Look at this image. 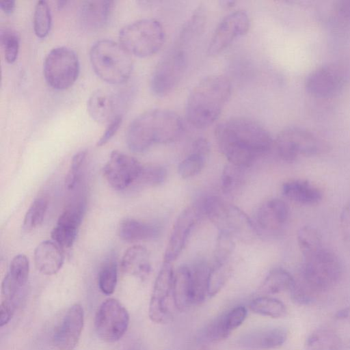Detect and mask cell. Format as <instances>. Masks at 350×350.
<instances>
[{
  "mask_svg": "<svg viewBox=\"0 0 350 350\" xmlns=\"http://www.w3.org/2000/svg\"><path fill=\"white\" fill-rule=\"evenodd\" d=\"M142 165L136 159L113 150L103 167L104 176L112 188L124 190L134 184Z\"/></svg>",
  "mask_w": 350,
  "mask_h": 350,
  "instance_id": "obj_15",
  "label": "cell"
},
{
  "mask_svg": "<svg viewBox=\"0 0 350 350\" xmlns=\"http://www.w3.org/2000/svg\"><path fill=\"white\" fill-rule=\"evenodd\" d=\"M29 273V262L23 254L15 256L6 274L14 282L21 287H25Z\"/></svg>",
  "mask_w": 350,
  "mask_h": 350,
  "instance_id": "obj_40",
  "label": "cell"
},
{
  "mask_svg": "<svg viewBox=\"0 0 350 350\" xmlns=\"http://www.w3.org/2000/svg\"><path fill=\"white\" fill-rule=\"evenodd\" d=\"M206 157L192 152L183 159L178 166V173L183 178H188L198 174L204 168Z\"/></svg>",
  "mask_w": 350,
  "mask_h": 350,
  "instance_id": "obj_44",
  "label": "cell"
},
{
  "mask_svg": "<svg viewBox=\"0 0 350 350\" xmlns=\"http://www.w3.org/2000/svg\"><path fill=\"white\" fill-rule=\"evenodd\" d=\"M48 208V201L44 198L33 200L27 209L23 223L25 231H31L38 227L43 221Z\"/></svg>",
  "mask_w": 350,
  "mask_h": 350,
  "instance_id": "obj_36",
  "label": "cell"
},
{
  "mask_svg": "<svg viewBox=\"0 0 350 350\" xmlns=\"http://www.w3.org/2000/svg\"><path fill=\"white\" fill-rule=\"evenodd\" d=\"M189 267L193 305L200 304L208 297L211 266L204 260L195 262Z\"/></svg>",
  "mask_w": 350,
  "mask_h": 350,
  "instance_id": "obj_28",
  "label": "cell"
},
{
  "mask_svg": "<svg viewBox=\"0 0 350 350\" xmlns=\"http://www.w3.org/2000/svg\"><path fill=\"white\" fill-rule=\"evenodd\" d=\"M342 272V267L338 257L323 247L304 257L298 278L319 295L336 284Z\"/></svg>",
  "mask_w": 350,
  "mask_h": 350,
  "instance_id": "obj_7",
  "label": "cell"
},
{
  "mask_svg": "<svg viewBox=\"0 0 350 350\" xmlns=\"http://www.w3.org/2000/svg\"><path fill=\"white\" fill-rule=\"evenodd\" d=\"M1 42L4 57L9 64L17 59L19 51V36L13 29L5 28L1 31Z\"/></svg>",
  "mask_w": 350,
  "mask_h": 350,
  "instance_id": "obj_42",
  "label": "cell"
},
{
  "mask_svg": "<svg viewBox=\"0 0 350 350\" xmlns=\"http://www.w3.org/2000/svg\"><path fill=\"white\" fill-rule=\"evenodd\" d=\"M82 306L75 304L70 307L53 335V343L59 350H73L80 338L83 327Z\"/></svg>",
  "mask_w": 350,
  "mask_h": 350,
  "instance_id": "obj_19",
  "label": "cell"
},
{
  "mask_svg": "<svg viewBox=\"0 0 350 350\" xmlns=\"http://www.w3.org/2000/svg\"><path fill=\"white\" fill-rule=\"evenodd\" d=\"M120 266L122 271L126 273L142 279L146 278L151 269L148 250L139 245L129 247L122 258Z\"/></svg>",
  "mask_w": 350,
  "mask_h": 350,
  "instance_id": "obj_25",
  "label": "cell"
},
{
  "mask_svg": "<svg viewBox=\"0 0 350 350\" xmlns=\"http://www.w3.org/2000/svg\"><path fill=\"white\" fill-rule=\"evenodd\" d=\"M347 81L343 68L337 64H327L311 71L306 78L305 88L312 96L329 98L339 93Z\"/></svg>",
  "mask_w": 350,
  "mask_h": 350,
  "instance_id": "obj_13",
  "label": "cell"
},
{
  "mask_svg": "<svg viewBox=\"0 0 350 350\" xmlns=\"http://www.w3.org/2000/svg\"><path fill=\"white\" fill-rule=\"evenodd\" d=\"M191 44L178 38L160 59L150 79V89L155 96H167L180 82L187 68V49Z\"/></svg>",
  "mask_w": 350,
  "mask_h": 350,
  "instance_id": "obj_8",
  "label": "cell"
},
{
  "mask_svg": "<svg viewBox=\"0 0 350 350\" xmlns=\"http://www.w3.org/2000/svg\"><path fill=\"white\" fill-rule=\"evenodd\" d=\"M159 233L157 226L131 218L122 220L118 227L120 238L127 242L150 240L157 237Z\"/></svg>",
  "mask_w": 350,
  "mask_h": 350,
  "instance_id": "obj_26",
  "label": "cell"
},
{
  "mask_svg": "<svg viewBox=\"0 0 350 350\" xmlns=\"http://www.w3.org/2000/svg\"><path fill=\"white\" fill-rule=\"evenodd\" d=\"M234 238L229 233L219 231L214 252L213 263H226L230 262L235 247Z\"/></svg>",
  "mask_w": 350,
  "mask_h": 350,
  "instance_id": "obj_41",
  "label": "cell"
},
{
  "mask_svg": "<svg viewBox=\"0 0 350 350\" xmlns=\"http://www.w3.org/2000/svg\"><path fill=\"white\" fill-rule=\"evenodd\" d=\"M119 97L107 89H97L90 96L87 108L91 118L99 123H108L119 114Z\"/></svg>",
  "mask_w": 350,
  "mask_h": 350,
  "instance_id": "obj_20",
  "label": "cell"
},
{
  "mask_svg": "<svg viewBox=\"0 0 350 350\" xmlns=\"http://www.w3.org/2000/svg\"><path fill=\"white\" fill-rule=\"evenodd\" d=\"M118 280V267L114 260H110L102 265L98 275V284L100 291L107 295H111L116 288Z\"/></svg>",
  "mask_w": 350,
  "mask_h": 350,
  "instance_id": "obj_39",
  "label": "cell"
},
{
  "mask_svg": "<svg viewBox=\"0 0 350 350\" xmlns=\"http://www.w3.org/2000/svg\"><path fill=\"white\" fill-rule=\"evenodd\" d=\"M86 208L84 199L71 202L60 214L51 236L62 248H69L75 243Z\"/></svg>",
  "mask_w": 350,
  "mask_h": 350,
  "instance_id": "obj_17",
  "label": "cell"
},
{
  "mask_svg": "<svg viewBox=\"0 0 350 350\" xmlns=\"http://www.w3.org/2000/svg\"><path fill=\"white\" fill-rule=\"evenodd\" d=\"M203 216L219 231L230 234L234 239L251 243L258 235L253 221L239 207L215 196H208L198 202Z\"/></svg>",
  "mask_w": 350,
  "mask_h": 350,
  "instance_id": "obj_4",
  "label": "cell"
},
{
  "mask_svg": "<svg viewBox=\"0 0 350 350\" xmlns=\"http://www.w3.org/2000/svg\"><path fill=\"white\" fill-rule=\"evenodd\" d=\"M224 315L228 327L232 332L243 323L247 316V310L244 306H237Z\"/></svg>",
  "mask_w": 350,
  "mask_h": 350,
  "instance_id": "obj_47",
  "label": "cell"
},
{
  "mask_svg": "<svg viewBox=\"0 0 350 350\" xmlns=\"http://www.w3.org/2000/svg\"><path fill=\"white\" fill-rule=\"evenodd\" d=\"M332 330L340 346L350 349V307L337 312L334 317Z\"/></svg>",
  "mask_w": 350,
  "mask_h": 350,
  "instance_id": "obj_38",
  "label": "cell"
},
{
  "mask_svg": "<svg viewBox=\"0 0 350 350\" xmlns=\"http://www.w3.org/2000/svg\"><path fill=\"white\" fill-rule=\"evenodd\" d=\"M33 21L36 35L40 38H45L51 26V10L46 1L42 0L36 2Z\"/></svg>",
  "mask_w": 350,
  "mask_h": 350,
  "instance_id": "obj_37",
  "label": "cell"
},
{
  "mask_svg": "<svg viewBox=\"0 0 350 350\" xmlns=\"http://www.w3.org/2000/svg\"><path fill=\"white\" fill-rule=\"evenodd\" d=\"M174 272L172 263L163 262L155 280L148 309L150 319L157 323H166L173 317Z\"/></svg>",
  "mask_w": 350,
  "mask_h": 350,
  "instance_id": "obj_11",
  "label": "cell"
},
{
  "mask_svg": "<svg viewBox=\"0 0 350 350\" xmlns=\"http://www.w3.org/2000/svg\"><path fill=\"white\" fill-rule=\"evenodd\" d=\"M230 333L231 331L228 327L224 314L206 327L202 332V338L206 342H215L226 339Z\"/></svg>",
  "mask_w": 350,
  "mask_h": 350,
  "instance_id": "obj_43",
  "label": "cell"
},
{
  "mask_svg": "<svg viewBox=\"0 0 350 350\" xmlns=\"http://www.w3.org/2000/svg\"><path fill=\"white\" fill-rule=\"evenodd\" d=\"M0 7L5 13L11 14L15 9V1L13 0L1 1Z\"/></svg>",
  "mask_w": 350,
  "mask_h": 350,
  "instance_id": "obj_52",
  "label": "cell"
},
{
  "mask_svg": "<svg viewBox=\"0 0 350 350\" xmlns=\"http://www.w3.org/2000/svg\"><path fill=\"white\" fill-rule=\"evenodd\" d=\"M203 216L199 204L185 208L178 216L164 254V261L172 263L183 250L196 224Z\"/></svg>",
  "mask_w": 350,
  "mask_h": 350,
  "instance_id": "obj_16",
  "label": "cell"
},
{
  "mask_svg": "<svg viewBox=\"0 0 350 350\" xmlns=\"http://www.w3.org/2000/svg\"><path fill=\"white\" fill-rule=\"evenodd\" d=\"M282 193L287 199L304 205L319 203L323 197L321 191L305 180L295 179L285 182Z\"/></svg>",
  "mask_w": 350,
  "mask_h": 350,
  "instance_id": "obj_24",
  "label": "cell"
},
{
  "mask_svg": "<svg viewBox=\"0 0 350 350\" xmlns=\"http://www.w3.org/2000/svg\"><path fill=\"white\" fill-rule=\"evenodd\" d=\"M131 55L120 42L108 39L96 41L90 51L95 73L111 84H120L129 79L133 70Z\"/></svg>",
  "mask_w": 350,
  "mask_h": 350,
  "instance_id": "obj_5",
  "label": "cell"
},
{
  "mask_svg": "<svg viewBox=\"0 0 350 350\" xmlns=\"http://www.w3.org/2000/svg\"><path fill=\"white\" fill-rule=\"evenodd\" d=\"M250 25V18L245 11L228 14L215 28L208 44V54L214 56L224 51L235 39L245 35Z\"/></svg>",
  "mask_w": 350,
  "mask_h": 350,
  "instance_id": "obj_14",
  "label": "cell"
},
{
  "mask_svg": "<svg viewBox=\"0 0 350 350\" xmlns=\"http://www.w3.org/2000/svg\"><path fill=\"white\" fill-rule=\"evenodd\" d=\"M183 131V124L175 112L164 109H153L136 117L129 124L126 141L129 148L142 152L154 144H168L176 141Z\"/></svg>",
  "mask_w": 350,
  "mask_h": 350,
  "instance_id": "obj_2",
  "label": "cell"
},
{
  "mask_svg": "<svg viewBox=\"0 0 350 350\" xmlns=\"http://www.w3.org/2000/svg\"><path fill=\"white\" fill-rule=\"evenodd\" d=\"M273 146L279 157L287 162L317 154L321 150V142L313 133L295 126L282 130L273 140Z\"/></svg>",
  "mask_w": 350,
  "mask_h": 350,
  "instance_id": "obj_10",
  "label": "cell"
},
{
  "mask_svg": "<svg viewBox=\"0 0 350 350\" xmlns=\"http://www.w3.org/2000/svg\"><path fill=\"white\" fill-rule=\"evenodd\" d=\"M215 135L219 150L229 163L246 169L273 146L269 131L255 120L244 117L220 122Z\"/></svg>",
  "mask_w": 350,
  "mask_h": 350,
  "instance_id": "obj_1",
  "label": "cell"
},
{
  "mask_svg": "<svg viewBox=\"0 0 350 350\" xmlns=\"http://www.w3.org/2000/svg\"><path fill=\"white\" fill-rule=\"evenodd\" d=\"M122 122V115L119 114L107 123L104 133L98 140L96 145L102 146L107 144L116 133Z\"/></svg>",
  "mask_w": 350,
  "mask_h": 350,
  "instance_id": "obj_48",
  "label": "cell"
},
{
  "mask_svg": "<svg viewBox=\"0 0 350 350\" xmlns=\"http://www.w3.org/2000/svg\"><path fill=\"white\" fill-rule=\"evenodd\" d=\"M232 272L230 262L226 263H213L211 266L208 280V297L217 295L226 284Z\"/></svg>",
  "mask_w": 350,
  "mask_h": 350,
  "instance_id": "obj_35",
  "label": "cell"
},
{
  "mask_svg": "<svg viewBox=\"0 0 350 350\" xmlns=\"http://www.w3.org/2000/svg\"><path fill=\"white\" fill-rule=\"evenodd\" d=\"M340 227L343 238L350 241V203L346 204L341 211Z\"/></svg>",
  "mask_w": 350,
  "mask_h": 350,
  "instance_id": "obj_49",
  "label": "cell"
},
{
  "mask_svg": "<svg viewBox=\"0 0 350 350\" xmlns=\"http://www.w3.org/2000/svg\"><path fill=\"white\" fill-rule=\"evenodd\" d=\"M289 292L292 301L298 305L310 304L316 300L319 295L299 278H295Z\"/></svg>",
  "mask_w": 350,
  "mask_h": 350,
  "instance_id": "obj_45",
  "label": "cell"
},
{
  "mask_svg": "<svg viewBox=\"0 0 350 350\" xmlns=\"http://www.w3.org/2000/svg\"><path fill=\"white\" fill-rule=\"evenodd\" d=\"M334 10L338 16L343 19H350V0L336 1Z\"/></svg>",
  "mask_w": 350,
  "mask_h": 350,
  "instance_id": "obj_51",
  "label": "cell"
},
{
  "mask_svg": "<svg viewBox=\"0 0 350 350\" xmlns=\"http://www.w3.org/2000/svg\"><path fill=\"white\" fill-rule=\"evenodd\" d=\"M86 156V150H81L73 156L70 168L65 178V186L68 189H72L75 187Z\"/></svg>",
  "mask_w": 350,
  "mask_h": 350,
  "instance_id": "obj_46",
  "label": "cell"
},
{
  "mask_svg": "<svg viewBox=\"0 0 350 350\" xmlns=\"http://www.w3.org/2000/svg\"><path fill=\"white\" fill-rule=\"evenodd\" d=\"M162 25L154 18H143L123 27L119 32V41L131 54L146 57L157 53L165 42Z\"/></svg>",
  "mask_w": 350,
  "mask_h": 350,
  "instance_id": "obj_6",
  "label": "cell"
},
{
  "mask_svg": "<svg viewBox=\"0 0 350 350\" xmlns=\"http://www.w3.org/2000/svg\"><path fill=\"white\" fill-rule=\"evenodd\" d=\"M289 217L287 204L279 198L263 202L257 209L253 222L258 234L274 235L282 230Z\"/></svg>",
  "mask_w": 350,
  "mask_h": 350,
  "instance_id": "obj_18",
  "label": "cell"
},
{
  "mask_svg": "<svg viewBox=\"0 0 350 350\" xmlns=\"http://www.w3.org/2000/svg\"><path fill=\"white\" fill-rule=\"evenodd\" d=\"M234 3H235V1H221V5L225 8H231L234 5Z\"/></svg>",
  "mask_w": 350,
  "mask_h": 350,
  "instance_id": "obj_53",
  "label": "cell"
},
{
  "mask_svg": "<svg viewBox=\"0 0 350 350\" xmlns=\"http://www.w3.org/2000/svg\"><path fill=\"white\" fill-rule=\"evenodd\" d=\"M192 152L207 157L210 152V144L208 140L202 137L197 138L192 144Z\"/></svg>",
  "mask_w": 350,
  "mask_h": 350,
  "instance_id": "obj_50",
  "label": "cell"
},
{
  "mask_svg": "<svg viewBox=\"0 0 350 350\" xmlns=\"http://www.w3.org/2000/svg\"><path fill=\"white\" fill-rule=\"evenodd\" d=\"M250 308L254 313L271 318L282 317L286 314V308L281 301L268 297L254 299L250 302Z\"/></svg>",
  "mask_w": 350,
  "mask_h": 350,
  "instance_id": "obj_34",
  "label": "cell"
},
{
  "mask_svg": "<svg viewBox=\"0 0 350 350\" xmlns=\"http://www.w3.org/2000/svg\"><path fill=\"white\" fill-rule=\"evenodd\" d=\"M114 1L91 0L83 1L78 12L82 27L94 31L103 27L107 23L113 8Z\"/></svg>",
  "mask_w": 350,
  "mask_h": 350,
  "instance_id": "obj_21",
  "label": "cell"
},
{
  "mask_svg": "<svg viewBox=\"0 0 350 350\" xmlns=\"http://www.w3.org/2000/svg\"><path fill=\"white\" fill-rule=\"evenodd\" d=\"M287 335L285 328L274 327L248 333L243 336L239 342L245 349H271L282 345L286 340Z\"/></svg>",
  "mask_w": 350,
  "mask_h": 350,
  "instance_id": "obj_22",
  "label": "cell"
},
{
  "mask_svg": "<svg viewBox=\"0 0 350 350\" xmlns=\"http://www.w3.org/2000/svg\"><path fill=\"white\" fill-rule=\"evenodd\" d=\"M340 342L332 329L318 328L306 338V350H338Z\"/></svg>",
  "mask_w": 350,
  "mask_h": 350,
  "instance_id": "obj_31",
  "label": "cell"
},
{
  "mask_svg": "<svg viewBox=\"0 0 350 350\" xmlns=\"http://www.w3.org/2000/svg\"><path fill=\"white\" fill-rule=\"evenodd\" d=\"M231 91V83L224 75L203 78L188 96L185 109L188 122L198 129L211 125L219 117Z\"/></svg>",
  "mask_w": 350,
  "mask_h": 350,
  "instance_id": "obj_3",
  "label": "cell"
},
{
  "mask_svg": "<svg viewBox=\"0 0 350 350\" xmlns=\"http://www.w3.org/2000/svg\"><path fill=\"white\" fill-rule=\"evenodd\" d=\"M34 263L42 274L52 275L62 268L64 255L62 248L53 241L46 240L40 243L34 250Z\"/></svg>",
  "mask_w": 350,
  "mask_h": 350,
  "instance_id": "obj_23",
  "label": "cell"
},
{
  "mask_svg": "<svg viewBox=\"0 0 350 350\" xmlns=\"http://www.w3.org/2000/svg\"><path fill=\"white\" fill-rule=\"evenodd\" d=\"M67 2V1H58L57 4L58 9L64 8L66 5Z\"/></svg>",
  "mask_w": 350,
  "mask_h": 350,
  "instance_id": "obj_54",
  "label": "cell"
},
{
  "mask_svg": "<svg viewBox=\"0 0 350 350\" xmlns=\"http://www.w3.org/2000/svg\"><path fill=\"white\" fill-rule=\"evenodd\" d=\"M80 64L77 53L66 46H57L46 55L43 64V74L52 88L62 90L72 86L77 79Z\"/></svg>",
  "mask_w": 350,
  "mask_h": 350,
  "instance_id": "obj_9",
  "label": "cell"
},
{
  "mask_svg": "<svg viewBox=\"0 0 350 350\" xmlns=\"http://www.w3.org/2000/svg\"><path fill=\"white\" fill-rule=\"evenodd\" d=\"M294 277L282 268H275L269 271L260 286V291L265 294H275L290 291Z\"/></svg>",
  "mask_w": 350,
  "mask_h": 350,
  "instance_id": "obj_30",
  "label": "cell"
},
{
  "mask_svg": "<svg viewBox=\"0 0 350 350\" xmlns=\"http://www.w3.org/2000/svg\"><path fill=\"white\" fill-rule=\"evenodd\" d=\"M129 314L117 299L109 298L99 306L95 316L94 327L98 336L107 342L120 340L126 332Z\"/></svg>",
  "mask_w": 350,
  "mask_h": 350,
  "instance_id": "obj_12",
  "label": "cell"
},
{
  "mask_svg": "<svg viewBox=\"0 0 350 350\" xmlns=\"http://www.w3.org/2000/svg\"><path fill=\"white\" fill-rule=\"evenodd\" d=\"M173 297L175 307L180 311L193 305L190 270L187 265H182L174 272Z\"/></svg>",
  "mask_w": 350,
  "mask_h": 350,
  "instance_id": "obj_27",
  "label": "cell"
},
{
  "mask_svg": "<svg viewBox=\"0 0 350 350\" xmlns=\"http://www.w3.org/2000/svg\"><path fill=\"white\" fill-rule=\"evenodd\" d=\"M167 178L165 167L156 163L142 165L133 185L138 187H157L163 183Z\"/></svg>",
  "mask_w": 350,
  "mask_h": 350,
  "instance_id": "obj_33",
  "label": "cell"
},
{
  "mask_svg": "<svg viewBox=\"0 0 350 350\" xmlns=\"http://www.w3.org/2000/svg\"><path fill=\"white\" fill-rule=\"evenodd\" d=\"M297 241L304 257L321 250L323 247L322 237L315 228L302 226L297 233Z\"/></svg>",
  "mask_w": 350,
  "mask_h": 350,
  "instance_id": "obj_32",
  "label": "cell"
},
{
  "mask_svg": "<svg viewBox=\"0 0 350 350\" xmlns=\"http://www.w3.org/2000/svg\"><path fill=\"white\" fill-rule=\"evenodd\" d=\"M245 170L230 163L225 165L221 176V189L224 194L232 197L241 191L245 183Z\"/></svg>",
  "mask_w": 350,
  "mask_h": 350,
  "instance_id": "obj_29",
  "label": "cell"
}]
</instances>
